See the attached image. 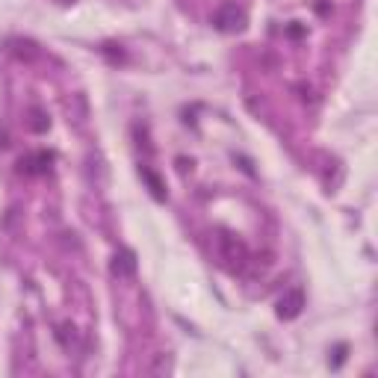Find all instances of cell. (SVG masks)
<instances>
[{
  "mask_svg": "<svg viewBox=\"0 0 378 378\" xmlns=\"http://www.w3.org/2000/svg\"><path fill=\"white\" fill-rule=\"evenodd\" d=\"M216 245H219V257L228 263L231 269H245V263H249V249H245V242L242 240H236L234 234L228 231H222L219 236H216Z\"/></svg>",
  "mask_w": 378,
  "mask_h": 378,
  "instance_id": "cell-1",
  "label": "cell"
},
{
  "mask_svg": "<svg viewBox=\"0 0 378 378\" xmlns=\"http://www.w3.org/2000/svg\"><path fill=\"white\" fill-rule=\"evenodd\" d=\"M213 24H216V30H222V33H240V30H245V24H249V15L236 3H222L213 15Z\"/></svg>",
  "mask_w": 378,
  "mask_h": 378,
  "instance_id": "cell-2",
  "label": "cell"
},
{
  "mask_svg": "<svg viewBox=\"0 0 378 378\" xmlns=\"http://www.w3.org/2000/svg\"><path fill=\"white\" fill-rule=\"evenodd\" d=\"M301 307H305V292L301 290H287L284 296L278 299V319H284V323H290V319H296L301 314Z\"/></svg>",
  "mask_w": 378,
  "mask_h": 378,
  "instance_id": "cell-3",
  "label": "cell"
},
{
  "mask_svg": "<svg viewBox=\"0 0 378 378\" xmlns=\"http://www.w3.org/2000/svg\"><path fill=\"white\" fill-rule=\"evenodd\" d=\"M112 275L116 278H134L136 275V254L130 249H121L112 254V263H110Z\"/></svg>",
  "mask_w": 378,
  "mask_h": 378,
  "instance_id": "cell-4",
  "label": "cell"
},
{
  "mask_svg": "<svg viewBox=\"0 0 378 378\" xmlns=\"http://www.w3.org/2000/svg\"><path fill=\"white\" fill-rule=\"evenodd\" d=\"M18 166H21V172H24V175H45V172H47V166H51V154L39 151V154L24 157Z\"/></svg>",
  "mask_w": 378,
  "mask_h": 378,
  "instance_id": "cell-5",
  "label": "cell"
},
{
  "mask_svg": "<svg viewBox=\"0 0 378 378\" xmlns=\"http://www.w3.org/2000/svg\"><path fill=\"white\" fill-rule=\"evenodd\" d=\"M51 127V121L45 118L42 110H30V130H36V134H45V130Z\"/></svg>",
  "mask_w": 378,
  "mask_h": 378,
  "instance_id": "cell-6",
  "label": "cell"
},
{
  "mask_svg": "<svg viewBox=\"0 0 378 378\" xmlns=\"http://www.w3.org/2000/svg\"><path fill=\"white\" fill-rule=\"evenodd\" d=\"M168 370H172V361H168V355H157L148 373H151V375H166Z\"/></svg>",
  "mask_w": 378,
  "mask_h": 378,
  "instance_id": "cell-7",
  "label": "cell"
},
{
  "mask_svg": "<svg viewBox=\"0 0 378 378\" xmlns=\"http://www.w3.org/2000/svg\"><path fill=\"white\" fill-rule=\"evenodd\" d=\"M142 175H145V181L151 184V192H154L157 198H166V195H163V184H160V181H157V177H154V175H151V172H148V168H145V172H142Z\"/></svg>",
  "mask_w": 378,
  "mask_h": 378,
  "instance_id": "cell-8",
  "label": "cell"
},
{
  "mask_svg": "<svg viewBox=\"0 0 378 378\" xmlns=\"http://www.w3.org/2000/svg\"><path fill=\"white\" fill-rule=\"evenodd\" d=\"M60 3H74V0H60Z\"/></svg>",
  "mask_w": 378,
  "mask_h": 378,
  "instance_id": "cell-9",
  "label": "cell"
}]
</instances>
